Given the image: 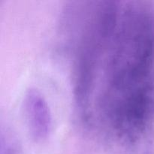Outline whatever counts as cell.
Wrapping results in <instances>:
<instances>
[{"mask_svg":"<svg viewBox=\"0 0 154 154\" xmlns=\"http://www.w3.org/2000/svg\"><path fill=\"white\" fill-rule=\"evenodd\" d=\"M98 106L105 121L135 120L154 111V17L145 10L125 12L107 48Z\"/></svg>","mask_w":154,"mask_h":154,"instance_id":"obj_1","label":"cell"},{"mask_svg":"<svg viewBox=\"0 0 154 154\" xmlns=\"http://www.w3.org/2000/svg\"><path fill=\"white\" fill-rule=\"evenodd\" d=\"M117 2H100L82 27L74 62V99L81 121H93V98L102 59L108 48L118 17Z\"/></svg>","mask_w":154,"mask_h":154,"instance_id":"obj_2","label":"cell"},{"mask_svg":"<svg viewBox=\"0 0 154 154\" xmlns=\"http://www.w3.org/2000/svg\"><path fill=\"white\" fill-rule=\"evenodd\" d=\"M23 109L29 132L35 141L43 142L49 138L52 129V117L49 106L35 89L26 93Z\"/></svg>","mask_w":154,"mask_h":154,"instance_id":"obj_3","label":"cell"},{"mask_svg":"<svg viewBox=\"0 0 154 154\" xmlns=\"http://www.w3.org/2000/svg\"><path fill=\"white\" fill-rule=\"evenodd\" d=\"M17 143L15 138L8 132L1 133L0 154H17Z\"/></svg>","mask_w":154,"mask_h":154,"instance_id":"obj_4","label":"cell"}]
</instances>
